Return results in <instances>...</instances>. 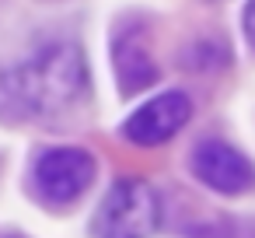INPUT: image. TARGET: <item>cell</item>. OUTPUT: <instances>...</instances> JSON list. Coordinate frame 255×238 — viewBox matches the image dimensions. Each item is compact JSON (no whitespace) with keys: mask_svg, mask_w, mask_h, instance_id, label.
<instances>
[{"mask_svg":"<svg viewBox=\"0 0 255 238\" xmlns=\"http://www.w3.org/2000/svg\"><path fill=\"white\" fill-rule=\"evenodd\" d=\"M7 238H25V235H7Z\"/></svg>","mask_w":255,"mask_h":238,"instance_id":"ba28073f","label":"cell"},{"mask_svg":"<svg viewBox=\"0 0 255 238\" xmlns=\"http://www.w3.org/2000/svg\"><path fill=\"white\" fill-rule=\"evenodd\" d=\"M4 95L18 112L28 116H60L88 95V63L84 53L70 42L42 46L32 60L14 67L4 77Z\"/></svg>","mask_w":255,"mask_h":238,"instance_id":"6da1fadb","label":"cell"},{"mask_svg":"<svg viewBox=\"0 0 255 238\" xmlns=\"http://www.w3.org/2000/svg\"><path fill=\"white\" fill-rule=\"evenodd\" d=\"M189 119H192L189 95L185 91H161L123 123V137L136 147H157V144L171 140Z\"/></svg>","mask_w":255,"mask_h":238,"instance_id":"5b68a950","label":"cell"},{"mask_svg":"<svg viewBox=\"0 0 255 238\" xmlns=\"http://www.w3.org/2000/svg\"><path fill=\"white\" fill-rule=\"evenodd\" d=\"M35 189L42 200L63 207L74 203L95 182V158L81 147H49L35 158Z\"/></svg>","mask_w":255,"mask_h":238,"instance_id":"3957f363","label":"cell"},{"mask_svg":"<svg viewBox=\"0 0 255 238\" xmlns=\"http://www.w3.org/2000/svg\"><path fill=\"white\" fill-rule=\"evenodd\" d=\"M161 224V200L143 179H119L91 217L95 238H150Z\"/></svg>","mask_w":255,"mask_h":238,"instance_id":"7a4b0ae2","label":"cell"},{"mask_svg":"<svg viewBox=\"0 0 255 238\" xmlns=\"http://www.w3.org/2000/svg\"><path fill=\"white\" fill-rule=\"evenodd\" d=\"M112 63H116V81L123 88V95H136V91H147L154 81H157V63L143 42V35L136 32H123L116 35L112 42Z\"/></svg>","mask_w":255,"mask_h":238,"instance_id":"8992f818","label":"cell"},{"mask_svg":"<svg viewBox=\"0 0 255 238\" xmlns=\"http://www.w3.org/2000/svg\"><path fill=\"white\" fill-rule=\"evenodd\" d=\"M241 28H245V39H248V46L255 49V0H248V4H245V14H241Z\"/></svg>","mask_w":255,"mask_h":238,"instance_id":"52a82bcc","label":"cell"},{"mask_svg":"<svg viewBox=\"0 0 255 238\" xmlns=\"http://www.w3.org/2000/svg\"><path fill=\"white\" fill-rule=\"evenodd\" d=\"M189 168L206 189L220 196H241L255 186V165L227 140H199L192 147Z\"/></svg>","mask_w":255,"mask_h":238,"instance_id":"277c9868","label":"cell"}]
</instances>
